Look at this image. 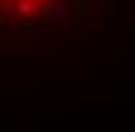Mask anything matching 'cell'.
Here are the masks:
<instances>
[{
	"mask_svg": "<svg viewBox=\"0 0 135 132\" xmlns=\"http://www.w3.org/2000/svg\"><path fill=\"white\" fill-rule=\"evenodd\" d=\"M69 10H73V20H76V23H83V20L92 13V0H73Z\"/></svg>",
	"mask_w": 135,
	"mask_h": 132,
	"instance_id": "1",
	"label": "cell"
},
{
	"mask_svg": "<svg viewBox=\"0 0 135 132\" xmlns=\"http://www.w3.org/2000/svg\"><path fill=\"white\" fill-rule=\"evenodd\" d=\"M102 13H105V26H112V30H115V26H119V13H115V0H105Z\"/></svg>",
	"mask_w": 135,
	"mask_h": 132,
	"instance_id": "2",
	"label": "cell"
}]
</instances>
